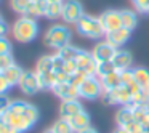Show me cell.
I'll return each mask as SVG.
<instances>
[{"mask_svg":"<svg viewBox=\"0 0 149 133\" xmlns=\"http://www.w3.org/2000/svg\"><path fill=\"white\" fill-rule=\"evenodd\" d=\"M39 34V24H37L36 18L23 15L19 19L15 21V24L11 26V36L13 39H16L21 43H29Z\"/></svg>","mask_w":149,"mask_h":133,"instance_id":"cell-1","label":"cell"},{"mask_svg":"<svg viewBox=\"0 0 149 133\" xmlns=\"http://www.w3.org/2000/svg\"><path fill=\"white\" fill-rule=\"evenodd\" d=\"M71 37L72 32L66 24H53L52 27H48V31L43 36V42L48 48L59 50L71 43Z\"/></svg>","mask_w":149,"mask_h":133,"instance_id":"cell-2","label":"cell"},{"mask_svg":"<svg viewBox=\"0 0 149 133\" xmlns=\"http://www.w3.org/2000/svg\"><path fill=\"white\" fill-rule=\"evenodd\" d=\"M75 29L80 36L87 37V39H103L106 37V31H104L103 24L100 21V16H91V15H87L85 13L80 19L77 21L75 24Z\"/></svg>","mask_w":149,"mask_h":133,"instance_id":"cell-3","label":"cell"},{"mask_svg":"<svg viewBox=\"0 0 149 133\" xmlns=\"http://www.w3.org/2000/svg\"><path fill=\"white\" fill-rule=\"evenodd\" d=\"M103 84L96 75H88L84 80V84L79 87V95L84 100H96V98L103 96Z\"/></svg>","mask_w":149,"mask_h":133,"instance_id":"cell-4","label":"cell"},{"mask_svg":"<svg viewBox=\"0 0 149 133\" xmlns=\"http://www.w3.org/2000/svg\"><path fill=\"white\" fill-rule=\"evenodd\" d=\"M2 116H3L5 122L10 123L11 127H15L19 133L27 132V130H31L36 125L24 112H18V111H13V109H10V107H8V111L5 114H2Z\"/></svg>","mask_w":149,"mask_h":133,"instance_id":"cell-5","label":"cell"},{"mask_svg":"<svg viewBox=\"0 0 149 133\" xmlns=\"http://www.w3.org/2000/svg\"><path fill=\"white\" fill-rule=\"evenodd\" d=\"M84 7L79 0H64L63 2L61 19L66 24H77V21L84 16Z\"/></svg>","mask_w":149,"mask_h":133,"instance_id":"cell-6","label":"cell"},{"mask_svg":"<svg viewBox=\"0 0 149 133\" xmlns=\"http://www.w3.org/2000/svg\"><path fill=\"white\" fill-rule=\"evenodd\" d=\"M132 91L125 87V85H120V87L114 88L111 91H104L103 93V101L106 104H120V106H127V104H132Z\"/></svg>","mask_w":149,"mask_h":133,"instance_id":"cell-7","label":"cell"},{"mask_svg":"<svg viewBox=\"0 0 149 133\" xmlns=\"http://www.w3.org/2000/svg\"><path fill=\"white\" fill-rule=\"evenodd\" d=\"M117 48L116 47H112L107 40H101V42H98L96 45L93 47V50H91V55H93L95 61L100 64V63H107V61H112L114 55H116Z\"/></svg>","mask_w":149,"mask_h":133,"instance_id":"cell-8","label":"cell"},{"mask_svg":"<svg viewBox=\"0 0 149 133\" xmlns=\"http://www.w3.org/2000/svg\"><path fill=\"white\" fill-rule=\"evenodd\" d=\"M19 90L24 95H36L40 90V84H39V75L36 71H24L23 77L19 80Z\"/></svg>","mask_w":149,"mask_h":133,"instance_id":"cell-9","label":"cell"},{"mask_svg":"<svg viewBox=\"0 0 149 133\" xmlns=\"http://www.w3.org/2000/svg\"><path fill=\"white\" fill-rule=\"evenodd\" d=\"M100 21H101V24H103L106 34L107 32H112V31L119 29V27H123L122 15H120L119 10H106L104 13H101Z\"/></svg>","mask_w":149,"mask_h":133,"instance_id":"cell-10","label":"cell"},{"mask_svg":"<svg viewBox=\"0 0 149 133\" xmlns=\"http://www.w3.org/2000/svg\"><path fill=\"white\" fill-rule=\"evenodd\" d=\"M74 61H75V64H77V68L80 69V71L87 72L88 75H95V74H96V66H98V63L95 61L91 52H85V50H82Z\"/></svg>","mask_w":149,"mask_h":133,"instance_id":"cell-11","label":"cell"},{"mask_svg":"<svg viewBox=\"0 0 149 133\" xmlns=\"http://www.w3.org/2000/svg\"><path fill=\"white\" fill-rule=\"evenodd\" d=\"M52 91L59 98L61 101H68V100H79L80 95H79V88L71 85L69 82H61V84H56L52 88Z\"/></svg>","mask_w":149,"mask_h":133,"instance_id":"cell-12","label":"cell"},{"mask_svg":"<svg viewBox=\"0 0 149 133\" xmlns=\"http://www.w3.org/2000/svg\"><path fill=\"white\" fill-rule=\"evenodd\" d=\"M130 37H132V31L127 29V27H119V29L106 34V40L112 47H116L117 50H119L122 45H125V43L128 42Z\"/></svg>","mask_w":149,"mask_h":133,"instance_id":"cell-13","label":"cell"},{"mask_svg":"<svg viewBox=\"0 0 149 133\" xmlns=\"http://www.w3.org/2000/svg\"><path fill=\"white\" fill-rule=\"evenodd\" d=\"M80 111H84V106L79 100H68L63 101L61 106H59V117L63 119H72L75 114H79Z\"/></svg>","mask_w":149,"mask_h":133,"instance_id":"cell-14","label":"cell"},{"mask_svg":"<svg viewBox=\"0 0 149 133\" xmlns=\"http://www.w3.org/2000/svg\"><path fill=\"white\" fill-rule=\"evenodd\" d=\"M112 63L117 71H127V69H132L133 56L128 50H117L112 58Z\"/></svg>","mask_w":149,"mask_h":133,"instance_id":"cell-15","label":"cell"},{"mask_svg":"<svg viewBox=\"0 0 149 133\" xmlns=\"http://www.w3.org/2000/svg\"><path fill=\"white\" fill-rule=\"evenodd\" d=\"M23 74H24L23 68L18 66V64H11V66H8L7 69L2 71V75H3L5 80L10 84V87L19 85V80H21V77H23Z\"/></svg>","mask_w":149,"mask_h":133,"instance_id":"cell-16","label":"cell"},{"mask_svg":"<svg viewBox=\"0 0 149 133\" xmlns=\"http://www.w3.org/2000/svg\"><path fill=\"white\" fill-rule=\"evenodd\" d=\"M135 120V114H133V107L132 104H127V106H122L116 114V122L117 127H125L128 125L130 122Z\"/></svg>","mask_w":149,"mask_h":133,"instance_id":"cell-17","label":"cell"},{"mask_svg":"<svg viewBox=\"0 0 149 133\" xmlns=\"http://www.w3.org/2000/svg\"><path fill=\"white\" fill-rule=\"evenodd\" d=\"M100 80H101V84H103V90L111 91V90H114V88L122 85V75H120V71H114V72H111V74L101 77Z\"/></svg>","mask_w":149,"mask_h":133,"instance_id":"cell-18","label":"cell"},{"mask_svg":"<svg viewBox=\"0 0 149 133\" xmlns=\"http://www.w3.org/2000/svg\"><path fill=\"white\" fill-rule=\"evenodd\" d=\"M69 122H71L72 128H74L75 132H79V130H84V128H87V127H90V116H88L87 111H80V112L75 114L72 119H69Z\"/></svg>","mask_w":149,"mask_h":133,"instance_id":"cell-19","label":"cell"},{"mask_svg":"<svg viewBox=\"0 0 149 133\" xmlns=\"http://www.w3.org/2000/svg\"><path fill=\"white\" fill-rule=\"evenodd\" d=\"M48 0H32L29 10H27V16L32 18H39V16H45L47 7H48Z\"/></svg>","mask_w":149,"mask_h":133,"instance_id":"cell-20","label":"cell"},{"mask_svg":"<svg viewBox=\"0 0 149 133\" xmlns=\"http://www.w3.org/2000/svg\"><path fill=\"white\" fill-rule=\"evenodd\" d=\"M136 13H138L136 10H120L123 27L133 31L136 26H138V15H136Z\"/></svg>","mask_w":149,"mask_h":133,"instance_id":"cell-21","label":"cell"},{"mask_svg":"<svg viewBox=\"0 0 149 133\" xmlns=\"http://www.w3.org/2000/svg\"><path fill=\"white\" fill-rule=\"evenodd\" d=\"M39 75V84H40V90H52L56 84H58V79H56V72H47V74H37Z\"/></svg>","mask_w":149,"mask_h":133,"instance_id":"cell-22","label":"cell"},{"mask_svg":"<svg viewBox=\"0 0 149 133\" xmlns=\"http://www.w3.org/2000/svg\"><path fill=\"white\" fill-rule=\"evenodd\" d=\"M80 52H82L80 48L71 45V43L66 45V47H63V48H59V50H56V53H58L64 61H74V59L79 56V53H80Z\"/></svg>","mask_w":149,"mask_h":133,"instance_id":"cell-23","label":"cell"},{"mask_svg":"<svg viewBox=\"0 0 149 133\" xmlns=\"http://www.w3.org/2000/svg\"><path fill=\"white\" fill-rule=\"evenodd\" d=\"M53 71V56L52 55H47L39 58L36 64V72L37 74H47V72H52Z\"/></svg>","mask_w":149,"mask_h":133,"instance_id":"cell-24","label":"cell"},{"mask_svg":"<svg viewBox=\"0 0 149 133\" xmlns=\"http://www.w3.org/2000/svg\"><path fill=\"white\" fill-rule=\"evenodd\" d=\"M133 75H135V80L138 82L139 87H144V85L149 84V69L143 68V66H138V68H133Z\"/></svg>","mask_w":149,"mask_h":133,"instance_id":"cell-25","label":"cell"},{"mask_svg":"<svg viewBox=\"0 0 149 133\" xmlns=\"http://www.w3.org/2000/svg\"><path fill=\"white\" fill-rule=\"evenodd\" d=\"M63 13V2H50L45 11V18L48 19H58Z\"/></svg>","mask_w":149,"mask_h":133,"instance_id":"cell-26","label":"cell"},{"mask_svg":"<svg viewBox=\"0 0 149 133\" xmlns=\"http://www.w3.org/2000/svg\"><path fill=\"white\" fill-rule=\"evenodd\" d=\"M52 130L55 133H75V130L72 128L71 122H69L68 119H63V117H59V119L53 123Z\"/></svg>","mask_w":149,"mask_h":133,"instance_id":"cell-27","label":"cell"},{"mask_svg":"<svg viewBox=\"0 0 149 133\" xmlns=\"http://www.w3.org/2000/svg\"><path fill=\"white\" fill-rule=\"evenodd\" d=\"M32 0H10V7L13 11L21 15H27V10H29Z\"/></svg>","mask_w":149,"mask_h":133,"instance_id":"cell-28","label":"cell"},{"mask_svg":"<svg viewBox=\"0 0 149 133\" xmlns=\"http://www.w3.org/2000/svg\"><path fill=\"white\" fill-rule=\"evenodd\" d=\"M114 71H117L116 69V66H114V63L112 61H107V63H100V64L96 66V77H104V75H107V74H111V72H114Z\"/></svg>","mask_w":149,"mask_h":133,"instance_id":"cell-29","label":"cell"},{"mask_svg":"<svg viewBox=\"0 0 149 133\" xmlns=\"http://www.w3.org/2000/svg\"><path fill=\"white\" fill-rule=\"evenodd\" d=\"M87 77H88L87 72H84V71H80V69H79V71L75 72V74H72V75H71V79H69V84L79 88L82 84H84V80H85Z\"/></svg>","mask_w":149,"mask_h":133,"instance_id":"cell-30","label":"cell"},{"mask_svg":"<svg viewBox=\"0 0 149 133\" xmlns=\"http://www.w3.org/2000/svg\"><path fill=\"white\" fill-rule=\"evenodd\" d=\"M15 64V59L11 56V53H7V55H0V71L7 69L8 66Z\"/></svg>","mask_w":149,"mask_h":133,"instance_id":"cell-31","label":"cell"},{"mask_svg":"<svg viewBox=\"0 0 149 133\" xmlns=\"http://www.w3.org/2000/svg\"><path fill=\"white\" fill-rule=\"evenodd\" d=\"M132 3L138 13H146V10L149 7V0H132Z\"/></svg>","mask_w":149,"mask_h":133,"instance_id":"cell-32","label":"cell"},{"mask_svg":"<svg viewBox=\"0 0 149 133\" xmlns=\"http://www.w3.org/2000/svg\"><path fill=\"white\" fill-rule=\"evenodd\" d=\"M0 133H19V132H18L15 127H11L10 123L5 122L3 116L0 114Z\"/></svg>","mask_w":149,"mask_h":133,"instance_id":"cell-33","label":"cell"},{"mask_svg":"<svg viewBox=\"0 0 149 133\" xmlns=\"http://www.w3.org/2000/svg\"><path fill=\"white\" fill-rule=\"evenodd\" d=\"M53 56V71L55 72H58V71H63L64 69V64H66V61L61 58V56L58 55V53H55V55H52Z\"/></svg>","mask_w":149,"mask_h":133,"instance_id":"cell-34","label":"cell"},{"mask_svg":"<svg viewBox=\"0 0 149 133\" xmlns=\"http://www.w3.org/2000/svg\"><path fill=\"white\" fill-rule=\"evenodd\" d=\"M10 106H11L10 98H8L5 93H0V114H5Z\"/></svg>","mask_w":149,"mask_h":133,"instance_id":"cell-35","label":"cell"},{"mask_svg":"<svg viewBox=\"0 0 149 133\" xmlns=\"http://www.w3.org/2000/svg\"><path fill=\"white\" fill-rule=\"evenodd\" d=\"M11 53V43L7 37H0V55Z\"/></svg>","mask_w":149,"mask_h":133,"instance_id":"cell-36","label":"cell"},{"mask_svg":"<svg viewBox=\"0 0 149 133\" xmlns=\"http://www.w3.org/2000/svg\"><path fill=\"white\" fill-rule=\"evenodd\" d=\"M125 128L128 130L130 133H143V123L138 122V120H133L128 125H125Z\"/></svg>","mask_w":149,"mask_h":133,"instance_id":"cell-37","label":"cell"},{"mask_svg":"<svg viewBox=\"0 0 149 133\" xmlns=\"http://www.w3.org/2000/svg\"><path fill=\"white\" fill-rule=\"evenodd\" d=\"M63 71L68 72L69 75H72V74H75V72L79 71V68H77V64H75V61H66L64 69H63Z\"/></svg>","mask_w":149,"mask_h":133,"instance_id":"cell-38","label":"cell"},{"mask_svg":"<svg viewBox=\"0 0 149 133\" xmlns=\"http://www.w3.org/2000/svg\"><path fill=\"white\" fill-rule=\"evenodd\" d=\"M8 32H10V26L2 19V21H0V37H7Z\"/></svg>","mask_w":149,"mask_h":133,"instance_id":"cell-39","label":"cell"},{"mask_svg":"<svg viewBox=\"0 0 149 133\" xmlns=\"http://www.w3.org/2000/svg\"><path fill=\"white\" fill-rule=\"evenodd\" d=\"M7 90H10V84L5 80V77L0 74V93H7Z\"/></svg>","mask_w":149,"mask_h":133,"instance_id":"cell-40","label":"cell"},{"mask_svg":"<svg viewBox=\"0 0 149 133\" xmlns=\"http://www.w3.org/2000/svg\"><path fill=\"white\" fill-rule=\"evenodd\" d=\"M75 133H98V130L96 128H93V127H87V128H84V130H79V132H75Z\"/></svg>","mask_w":149,"mask_h":133,"instance_id":"cell-41","label":"cell"},{"mask_svg":"<svg viewBox=\"0 0 149 133\" xmlns=\"http://www.w3.org/2000/svg\"><path fill=\"white\" fill-rule=\"evenodd\" d=\"M114 133H130V132L125 128V127H117V130Z\"/></svg>","mask_w":149,"mask_h":133,"instance_id":"cell-42","label":"cell"},{"mask_svg":"<svg viewBox=\"0 0 149 133\" xmlns=\"http://www.w3.org/2000/svg\"><path fill=\"white\" fill-rule=\"evenodd\" d=\"M43 133H55V132H53L52 128H48V130H45V132H43Z\"/></svg>","mask_w":149,"mask_h":133,"instance_id":"cell-43","label":"cell"},{"mask_svg":"<svg viewBox=\"0 0 149 133\" xmlns=\"http://www.w3.org/2000/svg\"><path fill=\"white\" fill-rule=\"evenodd\" d=\"M48 2H64V0H48Z\"/></svg>","mask_w":149,"mask_h":133,"instance_id":"cell-44","label":"cell"},{"mask_svg":"<svg viewBox=\"0 0 149 133\" xmlns=\"http://www.w3.org/2000/svg\"><path fill=\"white\" fill-rule=\"evenodd\" d=\"M146 13H148V15H149V7H148V10H146Z\"/></svg>","mask_w":149,"mask_h":133,"instance_id":"cell-45","label":"cell"},{"mask_svg":"<svg viewBox=\"0 0 149 133\" xmlns=\"http://www.w3.org/2000/svg\"><path fill=\"white\" fill-rule=\"evenodd\" d=\"M0 74H2V71H0Z\"/></svg>","mask_w":149,"mask_h":133,"instance_id":"cell-46","label":"cell"},{"mask_svg":"<svg viewBox=\"0 0 149 133\" xmlns=\"http://www.w3.org/2000/svg\"><path fill=\"white\" fill-rule=\"evenodd\" d=\"M0 21H2V18H0Z\"/></svg>","mask_w":149,"mask_h":133,"instance_id":"cell-47","label":"cell"}]
</instances>
